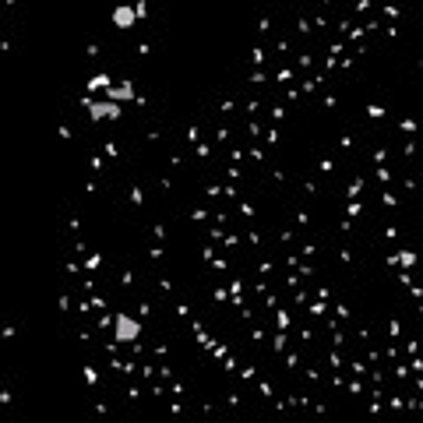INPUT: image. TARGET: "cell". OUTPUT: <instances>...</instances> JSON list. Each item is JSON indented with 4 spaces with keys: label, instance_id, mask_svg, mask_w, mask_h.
Masks as SVG:
<instances>
[{
    "label": "cell",
    "instance_id": "obj_1",
    "mask_svg": "<svg viewBox=\"0 0 423 423\" xmlns=\"http://www.w3.org/2000/svg\"><path fill=\"white\" fill-rule=\"evenodd\" d=\"M141 336V321L131 318V314H116L113 318V339L116 342H134Z\"/></svg>",
    "mask_w": 423,
    "mask_h": 423
},
{
    "label": "cell",
    "instance_id": "obj_2",
    "mask_svg": "<svg viewBox=\"0 0 423 423\" xmlns=\"http://www.w3.org/2000/svg\"><path fill=\"white\" fill-rule=\"evenodd\" d=\"M88 113H92L96 120H116L120 116V103L116 99H99V103H88Z\"/></svg>",
    "mask_w": 423,
    "mask_h": 423
},
{
    "label": "cell",
    "instance_id": "obj_3",
    "mask_svg": "<svg viewBox=\"0 0 423 423\" xmlns=\"http://www.w3.org/2000/svg\"><path fill=\"white\" fill-rule=\"evenodd\" d=\"M138 14H141L138 4H120V8H113V25L116 28H131L138 21Z\"/></svg>",
    "mask_w": 423,
    "mask_h": 423
},
{
    "label": "cell",
    "instance_id": "obj_4",
    "mask_svg": "<svg viewBox=\"0 0 423 423\" xmlns=\"http://www.w3.org/2000/svg\"><path fill=\"white\" fill-rule=\"evenodd\" d=\"M106 96H110V99H116V103H127V99H134V85H131V81L110 85V88H106Z\"/></svg>",
    "mask_w": 423,
    "mask_h": 423
}]
</instances>
